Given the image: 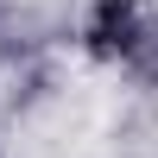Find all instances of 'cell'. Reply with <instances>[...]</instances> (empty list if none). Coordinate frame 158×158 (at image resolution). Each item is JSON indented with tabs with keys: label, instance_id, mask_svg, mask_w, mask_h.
<instances>
[{
	"label": "cell",
	"instance_id": "1",
	"mask_svg": "<svg viewBox=\"0 0 158 158\" xmlns=\"http://www.w3.org/2000/svg\"><path fill=\"white\" fill-rule=\"evenodd\" d=\"M139 44V0H101L89 19V51L101 57H127Z\"/></svg>",
	"mask_w": 158,
	"mask_h": 158
}]
</instances>
